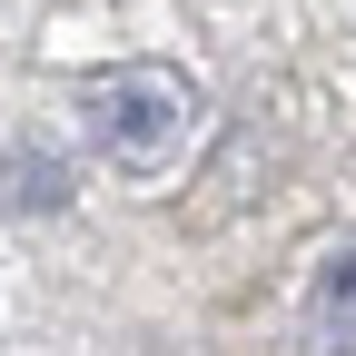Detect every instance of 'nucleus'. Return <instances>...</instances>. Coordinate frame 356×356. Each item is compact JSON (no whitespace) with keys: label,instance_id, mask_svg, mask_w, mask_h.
I'll use <instances>...</instances> for the list:
<instances>
[{"label":"nucleus","instance_id":"nucleus-1","mask_svg":"<svg viewBox=\"0 0 356 356\" xmlns=\"http://www.w3.org/2000/svg\"><path fill=\"white\" fill-rule=\"evenodd\" d=\"M89 139H99L109 168L159 178L178 149L198 139V89L178 79L168 60H129V70H109V79H89Z\"/></svg>","mask_w":356,"mask_h":356},{"label":"nucleus","instance_id":"nucleus-3","mask_svg":"<svg viewBox=\"0 0 356 356\" xmlns=\"http://www.w3.org/2000/svg\"><path fill=\"white\" fill-rule=\"evenodd\" d=\"M10 208H60V168L50 159H10Z\"/></svg>","mask_w":356,"mask_h":356},{"label":"nucleus","instance_id":"nucleus-2","mask_svg":"<svg viewBox=\"0 0 356 356\" xmlns=\"http://www.w3.org/2000/svg\"><path fill=\"white\" fill-rule=\"evenodd\" d=\"M307 327H317V346H327V356H356V248H346V257H327L317 297H307Z\"/></svg>","mask_w":356,"mask_h":356}]
</instances>
